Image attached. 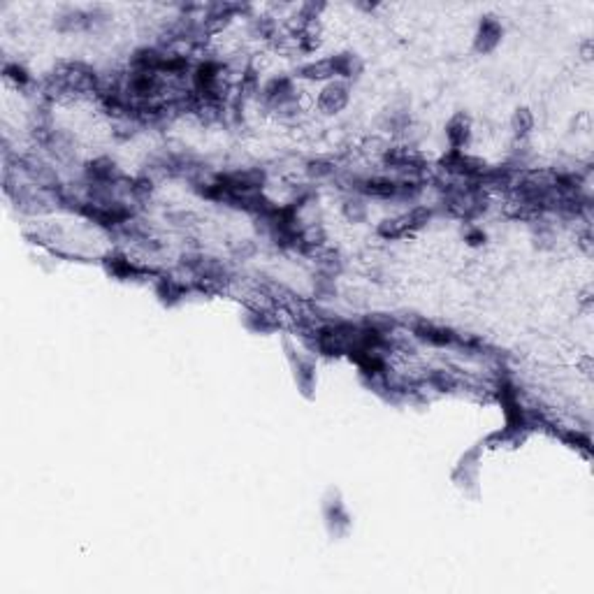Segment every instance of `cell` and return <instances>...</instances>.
Wrapping results in <instances>:
<instances>
[{
	"label": "cell",
	"mask_w": 594,
	"mask_h": 594,
	"mask_svg": "<svg viewBox=\"0 0 594 594\" xmlns=\"http://www.w3.org/2000/svg\"><path fill=\"white\" fill-rule=\"evenodd\" d=\"M430 218H432V209L413 207L411 211H406V214H402V216L383 221L381 228H378V233H381V237H386V239H400L404 235L413 233V230L423 228Z\"/></svg>",
	"instance_id": "6da1fadb"
},
{
	"label": "cell",
	"mask_w": 594,
	"mask_h": 594,
	"mask_svg": "<svg viewBox=\"0 0 594 594\" xmlns=\"http://www.w3.org/2000/svg\"><path fill=\"white\" fill-rule=\"evenodd\" d=\"M349 86L344 82H330L318 95V107L325 114H336L349 105Z\"/></svg>",
	"instance_id": "7a4b0ae2"
},
{
	"label": "cell",
	"mask_w": 594,
	"mask_h": 594,
	"mask_svg": "<svg viewBox=\"0 0 594 594\" xmlns=\"http://www.w3.org/2000/svg\"><path fill=\"white\" fill-rule=\"evenodd\" d=\"M446 135H448L450 147H453V152H462V147L469 142V135H472V126H469V119L465 114H457V117L450 119Z\"/></svg>",
	"instance_id": "3957f363"
},
{
	"label": "cell",
	"mask_w": 594,
	"mask_h": 594,
	"mask_svg": "<svg viewBox=\"0 0 594 594\" xmlns=\"http://www.w3.org/2000/svg\"><path fill=\"white\" fill-rule=\"evenodd\" d=\"M499 38H502V26L494 19H485L476 35V49L483 51V54L485 51H492L499 44Z\"/></svg>",
	"instance_id": "277c9868"
},
{
	"label": "cell",
	"mask_w": 594,
	"mask_h": 594,
	"mask_svg": "<svg viewBox=\"0 0 594 594\" xmlns=\"http://www.w3.org/2000/svg\"><path fill=\"white\" fill-rule=\"evenodd\" d=\"M415 336H420V339L430 341V344H437V346H446V344H453L457 341V336L450 332V330H443V327H434L430 323H420L413 327Z\"/></svg>",
	"instance_id": "5b68a950"
},
{
	"label": "cell",
	"mask_w": 594,
	"mask_h": 594,
	"mask_svg": "<svg viewBox=\"0 0 594 594\" xmlns=\"http://www.w3.org/2000/svg\"><path fill=\"white\" fill-rule=\"evenodd\" d=\"M158 295H161L165 302H174L184 295V286L174 279H161L158 281Z\"/></svg>",
	"instance_id": "8992f818"
},
{
	"label": "cell",
	"mask_w": 594,
	"mask_h": 594,
	"mask_svg": "<svg viewBox=\"0 0 594 594\" xmlns=\"http://www.w3.org/2000/svg\"><path fill=\"white\" fill-rule=\"evenodd\" d=\"M534 128V117H531L529 110H518L516 117H513V130H516V135L522 139L525 135H529V130Z\"/></svg>",
	"instance_id": "52a82bcc"
},
{
	"label": "cell",
	"mask_w": 594,
	"mask_h": 594,
	"mask_svg": "<svg viewBox=\"0 0 594 594\" xmlns=\"http://www.w3.org/2000/svg\"><path fill=\"white\" fill-rule=\"evenodd\" d=\"M365 205H362L360 200H349L346 202V216L349 218H353V221H358V218H362L365 216Z\"/></svg>",
	"instance_id": "ba28073f"
},
{
	"label": "cell",
	"mask_w": 594,
	"mask_h": 594,
	"mask_svg": "<svg viewBox=\"0 0 594 594\" xmlns=\"http://www.w3.org/2000/svg\"><path fill=\"white\" fill-rule=\"evenodd\" d=\"M5 77L12 79V82H16V84H26V82H28V77H26V73L19 65H7L5 68Z\"/></svg>",
	"instance_id": "9c48e42d"
}]
</instances>
